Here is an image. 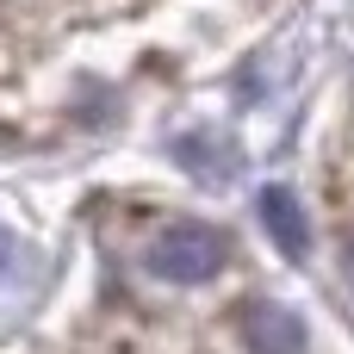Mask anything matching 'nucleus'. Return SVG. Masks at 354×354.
Wrapping results in <instances>:
<instances>
[{"label":"nucleus","instance_id":"nucleus-1","mask_svg":"<svg viewBox=\"0 0 354 354\" xmlns=\"http://www.w3.org/2000/svg\"><path fill=\"white\" fill-rule=\"evenodd\" d=\"M143 261H149L156 280L199 286V280H212V274L224 268V236H218L212 224H174V230H162V236L149 243Z\"/></svg>","mask_w":354,"mask_h":354},{"label":"nucleus","instance_id":"nucleus-2","mask_svg":"<svg viewBox=\"0 0 354 354\" xmlns=\"http://www.w3.org/2000/svg\"><path fill=\"white\" fill-rule=\"evenodd\" d=\"M243 342L249 354H305V324L286 305H255L243 311Z\"/></svg>","mask_w":354,"mask_h":354},{"label":"nucleus","instance_id":"nucleus-3","mask_svg":"<svg viewBox=\"0 0 354 354\" xmlns=\"http://www.w3.org/2000/svg\"><path fill=\"white\" fill-rule=\"evenodd\" d=\"M261 224H268V236L299 261L305 249H311V230H305V212H299V199L286 193V187H268L261 193Z\"/></svg>","mask_w":354,"mask_h":354},{"label":"nucleus","instance_id":"nucleus-4","mask_svg":"<svg viewBox=\"0 0 354 354\" xmlns=\"http://www.w3.org/2000/svg\"><path fill=\"white\" fill-rule=\"evenodd\" d=\"M348 274H354V243H348Z\"/></svg>","mask_w":354,"mask_h":354}]
</instances>
